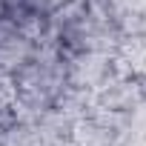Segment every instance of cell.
I'll return each instance as SVG.
<instances>
[{
	"mask_svg": "<svg viewBox=\"0 0 146 146\" xmlns=\"http://www.w3.org/2000/svg\"><path fill=\"white\" fill-rule=\"evenodd\" d=\"M17 112H20V100H17L15 80L0 75V126L12 123V120L17 117Z\"/></svg>",
	"mask_w": 146,
	"mask_h": 146,
	"instance_id": "1",
	"label": "cell"
},
{
	"mask_svg": "<svg viewBox=\"0 0 146 146\" xmlns=\"http://www.w3.org/2000/svg\"><path fill=\"white\" fill-rule=\"evenodd\" d=\"M15 3L26 12V15H32V17H37V20H49L57 9H63L69 0H15Z\"/></svg>",
	"mask_w": 146,
	"mask_h": 146,
	"instance_id": "2",
	"label": "cell"
},
{
	"mask_svg": "<svg viewBox=\"0 0 146 146\" xmlns=\"http://www.w3.org/2000/svg\"><path fill=\"white\" fill-rule=\"evenodd\" d=\"M9 6H12V3H9V0H0V17H3V15L9 12Z\"/></svg>",
	"mask_w": 146,
	"mask_h": 146,
	"instance_id": "3",
	"label": "cell"
}]
</instances>
